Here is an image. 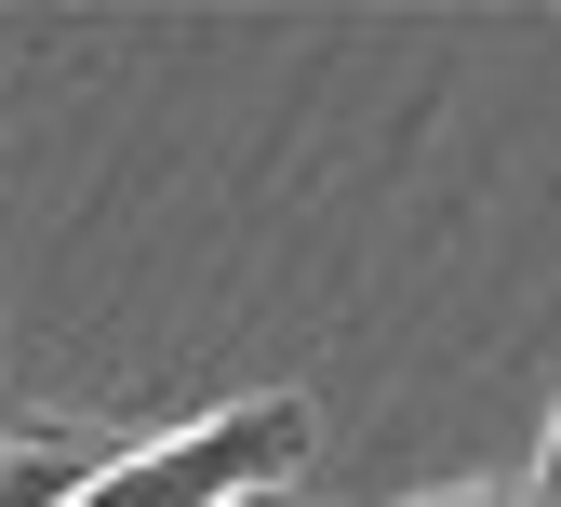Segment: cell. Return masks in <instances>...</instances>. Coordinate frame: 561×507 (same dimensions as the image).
I'll use <instances>...</instances> for the list:
<instances>
[{
  "label": "cell",
  "mask_w": 561,
  "mask_h": 507,
  "mask_svg": "<svg viewBox=\"0 0 561 507\" xmlns=\"http://www.w3.org/2000/svg\"><path fill=\"white\" fill-rule=\"evenodd\" d=\"M107 441H67V427H27V441H0V507H67L94 481Z\"/></svg>",
  "instance_id": "7a4b0ae2"
},
{
  "label": "cell",
  "mask_w": 561,
  "mask_h": 507,
  "mask_svg": "<svg viewBox=\"0 0 561 507\" xmlns=\"http://www.w3.org/2000/svg\"><path fill=\"white\" fill-rule=\"evenodd\" d=\"M428 507H548V481H468V494H428Z\"/></svg>",
  "instance_id": "3957f363"
},
{
  "label": "cell",
  "mask_w": 561,
  "mask_h": 507,
  "mask_svg": "<svg viewBox=\"0 0 561 507\" xmlns=\"http://www.w3.org/2000/svg\"><path fill=\"white\" fill-rule=\"evenodd\" d=\"M254 507H280V494H254Z\"/></svg>",
  "instance_id": "277c9868"
},
{
  "label": "cell",
  "mask_w": 561,
  "mask_h": 507,
  "mask_svg": "<svg viewBox=\"0 0 561 507\" xmlns=\"http://www.w3.org/2000/svg\"><path fill=\"white\" fill-rule=\"evenodd\" d=\"M295 454H308V401H228V414H187L174 441L94 454V481L67 507H254L280 494Z\"/></svg>",
  "instance_id": "6da1fadb"
}]
</instances>
